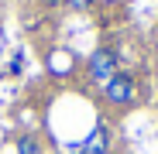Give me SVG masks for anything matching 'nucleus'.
<instances>
[{"mask_svg": "<svg viewBox=\"0 0 158 154\" xmlns=\"http://www.w3.org/2000/svg\"><path fill=\"white\" fill-rule=\"evenodd\" d=\"M103 99H107V106H114V110H127L131 103L138 99V79L131 72L110 75V79L103 82Z\"/></svg>", "mask_w": 158, "mask_h": 154, "instance_id": "nucleus-1", "label": "nucleus"}, {"mask_svg": "<svg viewBox=\"0 0 158 154\" xmlns=\"http://www.w3.org/2000/svg\"><path fill=\"white\" fill-rule=\"evenodd\" d=\"M86 72H89V79L93 82H107L110 75H117L120 72V62H117V51L114 48H96L93 55L86 58Z\"/></svg>", "mask_w": 158, "mask_h": 154, "instance_id": "nucleus-2", "label": "nucleus"}, {"mask_svg": "<svg viewBox=\"0 0 158 154\" xmlns=\"http://www.w3.org/2000/svg\"><path fill=\"white\" fill-rule=\"evenodd\" d=\"M45 65H48L52 75L65 79V75H72V69H76V58H72V51H69V48H52L48 55H45Z\"/></svg>", "mask_w": 158, "mask_h": 154, "instance_id": "nucleus-3", "label": "nucleus"}, {"mask_svg": "<svg viewBox=\"0 0 158 154\" xmlns=\"http://www.w3.org/2000/svg\"><path fill=\"white\" fill-rule=\"evenodd\" d=\"M107 147H110L107 127H96V130L86 137V144H83V154H107Z\"/></svg>", "mask_w": 158, "mask_h": 154, "instance_id": "nucleus-4", "label": "nucleus"}, {"mask_svg": "<svg viewBox=\"0 0 158 154\" xmlns=\"http://www.w3.org/2000/svg\"><path fill=\"white\" fill-rule=\"evenodd\" d=\"M17 154H41V144L35 134H21L17 137Z\"/></svg>", "mask_w": 158, "mask_h": 154, "instance_id": "nucleus-5", "label": "nucleus"}, {"mask_svg": "<svg viewBox=\"0 0 158 154\" xmlns=\"http://www.w3.org/2000/svg\"><path fill=\"white\" fill-rule=\"evenodd\" d=\"M93 4H96V0H65V7H69V10H79V14H83V10H93Z\"/></svg>", "mask_w": 158, "mask_h": 154, "instance_id": "nucleus-6", "label": "nucleus"}, {"mask_svg": "<svg viewBox=\"0 0 158 154\" xmlns=\"http://www.w3.org/2000/svg\"><path fill=\"white\" fill-rule=\"evenodd\" d=\"M155 96H158V75H155Z\"/></svg>", "mask_w": 158, "mask_h": 154, "instance_id": "nucleus-7", "label": "nucleus"}]
</instances>
